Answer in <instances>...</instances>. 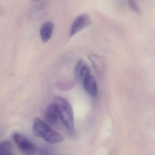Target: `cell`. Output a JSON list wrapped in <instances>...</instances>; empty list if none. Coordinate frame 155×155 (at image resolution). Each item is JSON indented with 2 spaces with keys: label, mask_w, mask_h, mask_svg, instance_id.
Wrapping results in <instances>:
<instances>
[{
  "label": "cell",
  "mask_w": 155,
  "mask_h": 155,
  "mask_svg": "<svg viewBox=\"0 0 155 155\" xmlns=\"http://www.w3.org/2000/svg\"><path fill=\"white\" fill-rule=\"evenodd\" d=\"M33 131L36 136L42 137L50 144L58 143L63 140L62 135L53 130L47 124L39 118H35L34 120Z\"/></svg>",
  "instance_id": "1"
},
{
  "label": "cell",
  "mask_w": 155,
  "mask_h": 155,
  "mask_svg": "<svg viewBox=\"0 0 155 155\" xmlns=\"http://www.w3.org/2000/svg\"><path fill=\"white\" fill-rule=\"evenodd\" d=\"M54 103L58 108L60 118L66 129L71 134L74 132L73 111L70 104L60 97H55Z\"/></svg>",
  "instance_id": "2"
},
{
  "label": "cell",
  "mask_w": 155,
  "mask_h": 155,
  "mask_svg": "<svg viewBox=\"0 0 155 155\" xmlns=\"http://www.w3.org/2000/svg\"><path fill=\"white\" fill-rule=\"evenodd\" d=\"M13 139L18 148L25 154L32 155L35 153L36 150L35 146L25 136L19 134H15L13 136Z\"/></svg>",
  "instance_id": "3"
},
{
  "label": "cell",
  "mask_w": 155,
  "mask_h": 155,
  "mask_svg": "<svg viewBox=\"0 0 155 155\" xmlns=\"http://www.w3.org/2000/svg\"><path fill=\"white\" fill-rule=\"evenodd\" d=\"M91 17L87 14H82L77 16L71 25L70 30V36H73L91 24Z\"/></svg>",
  "instance_id": "4"
},
{
  "label": "cell",
  "mask_w": 155,
  "mask_h": 155,
  "mask_svg": "<svg viewBox=\"0 0 155 155\" xmlns=\"http://www.w3.org/2000/svg\"><path fill=\"white\" fill-rule=\"evenodd\" d=\"M90 75V70L87 64L83 61L78 62L75 70V77L76 81L82 83L86 77Z\"/></svg>",
  "instance_id": "5"
},
{
  "label": "cell",
  "mask_w": 155,
  "mask_h": 155,
  "mask_svg": "<svg viewBox=\"0 0 155 155\" xmlns=\"http://www.w3.org/2000/svg\"><path fill=\"white\" fill-rule=\"evenodd\" d=\"M83 84L86 91L89 94V95L93 97H96L98 93L97 84L95 78L93 75H89L86 77L83 81Z\"/></svg>",
  "instance_id": "6"
},
{
  "label": "cell",
  "mask_w": 155,
  "mask_h": 155,
  "mask_svg": "<svg viewBox=\"0 0 155 155\" xmlns=\"http://www.w3.org/2000/svg\"><path fill=\"white\" fill-rule=\"evenodd\" d=\"M60 118L58 108L56 105L53 103L46 108L45 113V118L46 122L51 125H54L58 122Z\"/></svg>",
  "instance_id": "7"
},
{
  "label": "cell",
  "mask_w": 155,
  "mask_h": 155,
  "mask_svg": "<svg viewBox=\"0 0 155 155\" xmlns=\"http://www.w3.org/2000/svg\"><path fill=\"white\" fill-rule=\"evenodd\" d=\"M53 29L54 25L51 22H47L43 25L40 31V36L43 42H47L50 40Z\"/></svg>",
  "instance_id": "8"
},
{
  "label": "cell",
  "mask_w": 155,
  "mask_h": 155,
  "mask_svg": "<svg viewBox=\"0 0 155 155\" xmlns=\"http://www.w3.org/2000/svg\"><path fill=\"white\" fill-rule=\"evenodd\" d=\"M89 60L91 61L96 71L98 73H101L103 69V61L100 56L95 54H91L89 56Z\"/></svg>",
  "instance_id": "9"
},
{
  "label": "cell",
  "mask_w": 155,
  "mask_h": 155,
  "mask_svg": "<svg viewBox=\"0 0 155 155\" xmlns=\"http://www.w3.org/2000/svg\"><path fill=\"white\" fill-rule=\"evenodd\" d=\"M44 3H39L34 7L30 14L32 18H36L42 15L43 10L45 8V4Z\"/></svg>",
  "instance_id": "10"
},
{
  "label": "cell",
  "mask_w": 155,
  "mask_h": 155,
  "mask_svg": "<svg viewBox=\"0 0 155 155\" xmlns=\"http://www.w3.org/2000/svg\"><path fill=\"white\" fill-rule=\"evenodd\" d=\"M13 151L12 147L9 142L0 143V155H5L9 152Z\"/></svg>",
  "instance_id": "11"
},
{
  "label": "cell",
  "mask_w": 155,
  "mask_h": 155,
  "mask_svg": "<svg viewBox=\"0 0 155 155\" xmlns=\"http://www.w3.org/2000/svg\"><path fill=\"white\" fill-rule=\"evenodd\" d=\"M128 5L129 7L136 12L139 13L141 12L140 7L135 0H128Z\"/></svg>",
  "instance_id": "12"
},
{
  "label": "cell",
  "mask_w": 155,
  "mask_h": 155,
  "mask_svg": "<svg viewBox=\"0 0 155 155\" xmlns=\"http://www.w3.org/2000/svg\"><path fill=\"white\" fill-rule=\"evenodd\" d=\"M41 155H54L52 154L49 153H47V152H44L41 153Z\"/></svg>",
  "instance_id": "13"
},
{
  "label": "cell",
  "mask_w": 155,
  "mask_h": 155,
  "mask_svg": "<svg viewBox=\"0 0 155 155\" xmlns=\"http://www.w3.org/2000/svg\"><path fill=\"white\" fill-rule=\"evenodd\" d=\"M15 155L12 152H10V153H8L6 154V155Z\"/></svg>",
  "instance_id": "14"
},
{
  "label": "cell",
  "mask_w": 155,
  "mask_h": 155,
  "mask_svg": "<svg viewBox=\"0 0 155 155\" xmlns=\"http://www.w3.org/2000/svg\"><path fill=\"white\" fill-rule=\"evenodd\" d=\"M39 1H40V0H32V1L33 2H35Z\"/></svg>",
  "instance_id": "15"
}]
</instances>
